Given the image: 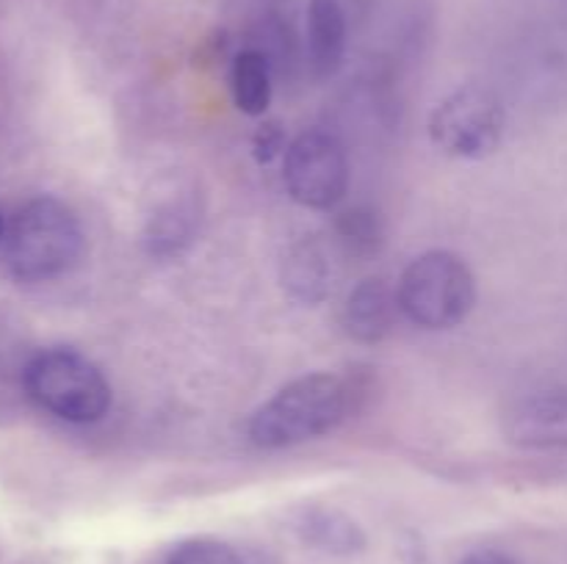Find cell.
<instances>
[{"label": "cell", "instance_id": "7a4b0ae2", "mask_svg": "<svg viewBox=\"0 0 567 564\" xmlns=\"http://www.w3.org/2000/svg\"><path fill=\"white\" fill-rule=\"evenodd\" d=\"M83 243L86 238L75 210L55 197H37L11 216L0 249L11 276L48 282L75 269Z\"/></svg>", "mask_w": 567, "mask_h": 564}, {"label": "cell", "instance_id": "2e32d148", "mask_svg": "<svg viewBox=\"0 0 567 564\" xmlns=\"http://www.w3.org/2000/svg\"><path fill=\"white\" fill-rule=\"evenodd\" d=\"M286 127L280 125V119H264L252 133V155L260 166L275 164L280 155H286L288 149Z\"/></svg>", "mask_w": 567, "mask_h": 564}, {"label": "cell", "instance_id": "ba28073f", "mask_svg": "<svg viewBox=\"0 0 567 564\" xmlns=\"http://www.w3.org/2000/svg\"><path fill=\"white\" fill-rule=\"evenodd\" d=\"M199 202L192 191L188 194H172L169 199L158 205L153 213L147 216L142 230L144 252L150 258H177L192 247L199 230Z\"/></svg>", "mask_w": 567, "mask_h": 564}, {"label": "cell", "instance_id": "5b68a950", "mask_svg": "<svg viewBox=\"0 0 567 564\" xmlns=\"http://www.w3.org/2000/svg\"><path fill=\"white\" fill-rule=\"evenodd\" d=\"M507 130L504 105L491 88L460 86L441 100L430 114V138L452 158L480 160L502 147Z\"/></svg>", "mask_w": 567, "mask_h": 564}, {"label": "cell", "instance_id": "30bf717a", "mask_svg": "<svg viewBox=\"0 0 567 564\" xmlns=\"http://www.w3.org/2000/svg\"><path fill=\"white\" fill-rule=\"evenodd\" d=\"M293 531L308 547L330 556H358L369 536L354 518L332 506H305L293 514Z\"/></svg>", "mask_w": 567, "mask_h": 564}, {"label": "cell", "instance_id": "277c9868", "mask_svg": "<svg viewBox=\"0 0 567 564\" xmlns=\"http://www.w3.org/2000/svg\"><path fill=\"white\" fill-rule=\"evenodd\" d=\"M399 310L421 330H454L476 304V280L460 254L432 249L402 271L396 285Z\"/></svg>", "mask_w": 567, "mask_h": 564}, {"label": "cell", "instance_id": "3957f363", "mask_svg": "<svg viewBox=\"0 0 567 564\" xmlns=\"http://www.w3.org/2000/svg\"><path fill=\"white\" fill-rule=\"evenodd\" d=\"M25 393L50 415L70 424H94L111 407V385L103 370L66 346L42 348L22 368Z\"/></svg>", "mask_w": 567, "mask_h": 564}, {"label": "cell", "instance_id": "9c48e42d", "mask_svg": "<svg viewBox=\"0 0 567 564\" xmlns=\"http://www.w3.org/2000/svg\"><path fill=\"white\" fill-rule=\"evenodd\" d=\"M396 291L382 276H369L349 293L343 304V330L360 343H380L396 326Z\"/></svg>", "mask_w": 567, "mask_h": 564}, {"label": "cell", "instance_id": "4fadbf2b", "mask_svg": "<svg viewBox=\"0 0 567 564\" xmlns=\"http://www.w3.org/2000/svg\"><path fill=\"white\" fill-rule=\"evenodd\" d=\"M230 88L238 111L264 116L271 105V66L260 50H241L230 66Z\"/></svg>", "mask_w": 567, "mask_h": 564}, {"label": "cell", "instance_id": "8fae6325", "mask_svg": "<svg viewBox=\"0 0 567 564\" xmlns=\"http://www.w3.org/2000/svg\"><path fill=\"white\" fill-rule=\"evenodd\" d=\"M308 48L316 75L330 77L341 70L347 53V14L341 0H310Z\"/></svg>", "mask_w": 567, "mask_h": 564}, {"label": "cell", "instance_id": "6da1fadb", "mask_svg": "<svg viewBox=\"0 0 567 564\" xmlns=\"http://www.w3.org/2000/svg\"><path fill=\"white\" fill-rule=\"evenodd\" d=\"M358 396V385L347 376L327 370L299 376L255 409L249 440L269 451L316 440L349 418Z\"/></svg>", "mask_w": 567, "mask_h": 564}, {"label": "cell", "instance_id": "5bb4252c", "mask_svg": "<svg viewBox=\"0 0 567 564\" xmlns=\"http://www.w3.org/2000/svg\"><path fill=\"white\" fill-rule=\"evenodd\" d=\"M336 232L343 249L354 258H369L382 243V221L369 205H352L341 210L336 219Z\"/></svg>", "mask_w": 567, "mask_h": 564}, {"label": "cell", "instance_id": "7c38bea8", "mask_svg": "<svg viewBox=\"0 0 567 564\" xmlns=\"http://www.w3.org/2000/svg\"><path fill=\"white\" fill-rule=\"evenodd\" d=\"M282 285L297 302L319 304L332 291V263L319 241L293 243L282 258Z\"/></svg>", "mask_w": 567, "mask_h": 564}, {"label": "cell", "instance_id": "9a60e30c", "mask_svg": "<svg viewBox=\"0 0 567 564\" xmlns=\"http://www.w3.org/2000/svg\"><path fill=\"white\" fill-rule=\"evenodd\" d=\"M164 564H244L236 547L227 542L214 540V536H194V540H183L181 545L172 547Z\"/></svg>", "mask_w": 567, "mask_h": 564}, {"label": "cell", "instance_id": "e0dca14e", "mask_svg": "<svg viewBox=\"0 0 567 564\" xmlns=\"http://www.w3.org/2000/svg\"><path fill=\"white\" fill-rule=\"evenodd\" d=\"M457 564H515V558L502 551H493V547H482V551H474L460 558Z\"/></svg>", "mask_w": 567, "mask_h": 564}, {"label": "cell", "instance_id": "52a82bcc", "mask_svg": "<svg viewBox=\"0 0 567 564\" xmlns=\"http://www.w3.org/2000/svg\"><path fill=\"white\" fill-rule=\"evenodd\" d=\"M504 431L509 442L535 451H557L567 448V390L543 387L518 398L507 409Z\"/></svg>", "mask_w": 567, "mask_h": 564}, {"label": "cell", "instance_id": "ac0fdd59", "mask_svg": "<svg viewBox=\"0 0 567 564\" xmlns=\"http://www.w3.org/2000/svg\"><path fill=\"white\" fill-rule=\"evenodd\" d=\"M3 236H6V221L3 216H0V243H3Z\"/></svg>", "mask_w": 567, "mask_h": 564}, {"label": "cell", "instance_id": "8992f818", "mask_svg": "<svg viewBox=\"0 0 567 564\" xmlns=\"http://www.w3.org/2000/svg\"><path fill=\"white\" fill-rule=\"evenodd\" d=\"M282 180L302 208H338L349 191L347 147L327 130L299 133L282 155Z\"/></svg>", "mask_w": 567, "mask_h": 564}]
</instances>
